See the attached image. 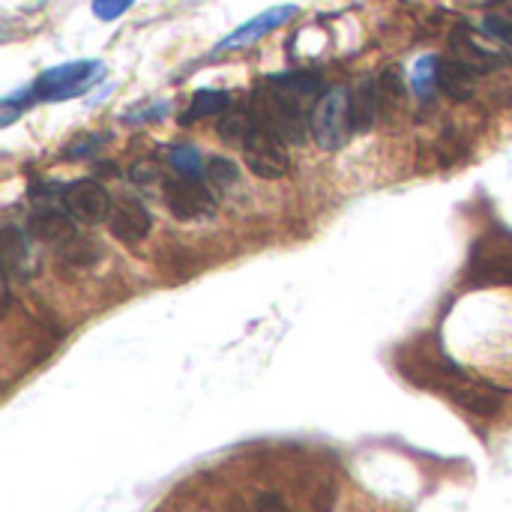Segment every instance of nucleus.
<instances>
[{
    "label": "nucleus",
    "mask_w": 512,
    "mask_h": 512,
    "mask_svg": "<svg viewBox=\"0 0 512 512\" xmlns=\"http://www.w3.org/2000/svg\"><path fill=\"white\" fill-rule=\"evenodd\" d=\"M102 72H105V66L99 60H72V63L45 69L30 84V90H33L36 102H63V99L87 93L102 78Z\"/></svg>",
    "instance_id": "f257e3e1"
},
{
    "label": "nucleus",
    "mask_w": 512,
    "mask_h": 512,
    "mask_svg": "<svg viewBox=\"0 0 512 512\" xmlns=\"http://www.w3.org/2000/svg\"><path fill=\"white\" fill-rule=\"evenodd\" d=\"M255 114L264 126H270L285 144H300L306 138V114L300 108V96L285 93L267 81V87L255 96Z\"/></svg>",
    "instance_id": "f03ea898"
},
{
    "label": "nucleus",
    "mask_w": 512,
    "mask_h": 512,
    "mask_svg": "<svg viewBox=\"0 0 512 512\" xmlns=\"http://www.w3.org/2000/svg\"><path fill=\"white\" fill-rule=\"evenodd\" d=\"M312 138L321 150H336L345 144L351 129V93L345 87H330L318 96V105L309 120Z\"/></svg>",
    "instance_id": "7ed1b4c3"
},
{
    "label": "nucleus",
    "mask_w": 512,
    "mask_h": 512,
    "mask_svg": "<svg viewBox=\"0 0 512 512\" xmlns=\"http://www.w3.org/2000/svg\"><path fill=\"white\" fill-rule=\"evenodd\" d=\"M471 276H474V282H486V285H510L512 234L495 231V234H486L474 243Z\"/></svg>",
    "instance_id": "20e7f679"
},
{
    "label": "nucleus",
    "mask_w": 512,
    "mask_h": 512,
    "mask_svg": "<svg viewBox=\"0 0 512 512\" xmlns=\"http://www.w3.org/2000/svg\"><path fill=\"white\" fill-rule=\"evenodd\" d=\"M243 159H246V168L255 177H264V180H279L291 168V159L285 153V141L270 126H264L261 120H258V129L252 132V138L243 147Z\"/></svg>",
    "instance_id": "39448f33"
},
{
    "label": "nucleus",
    "mask_w": 512,
    "mask_h": 512,
    "mask_svg": "<svg viewBox=\"0 0 512 512\" xmlns=\"http://www.w3.org/2000/svg\"><path fill=\"white\" fill-rule=\"evenodd\" d=\"M165 207L174 219L192 222V219H207L216 213V198L204 186V180H189V177H171L165 180Z\"/></svg>",
    "instance_id": "423d86ee"
},
{
    "label": "nucleus",
    "mask_w": 512,
    "mask_h": 512,
    "mask_svg": "<svg viewBox=\"0 0 512 512\" xmlns=\"http://www.w3.org/2000/svg\"><path fill=\"white\" fill-rule=\"evenodd\" d=\"M63 207L69 210L72 219L78 222H87V225H99L105 219H111V210H114V201L108 195V189L99 183V180H75L66 186L63 192Z\"/></svg>",
    "instance_id": "0eeeda50"
},
{
    "label": "nucleus",
    "mask_w": 512,
    "mask_h": 512,
    "mask_svg": "<svg viewBox=\"0 0 512 512\" xmlns=\"http://www.w3.org/2000/svg\"><path fill=\"white\" fill-rule=\"evenodd\" d=\"M297 15V6L294 3H288V6H273V9H264L261 15H255L252 21H246V24H240L234 33H228L219 45H216V51H231V48H243V45H252L255 39H261V36H267L270 30H276V27H282V24H288L291 18Z\"/></svg>",
    "instance_id": "6e6552de"
},
{
    "label": "nucleus",
    "mask_w": 512,
    "mask_h": 512,
    "mask_svg": "<svg viewBox=\"0 0 512 512\" xmlns=\"http://www.w3.org/2000/svg\"><path fill=\"white\" fill-rule=\"evenodd\" d=\"M108 228L117 240L123 243H141L150 228H153V219H150V210L138 201V198H120L111 210V219H108Z\"/></svg>",
    "instance_id": "1a4fd4ad"
},
{
    "label": "nucleus",
    "mask_w": 512,
    "mask_h": 512,
    "mask_svg": "<svg viewBox=\"0 0 512 512\" xmlns=\"http://www.w3.org/2000/svg\"><path fill=\"white\" fill-rule=\"evenodd\" d=\"M381 90L375 78H363L354 93H351V129L354 132H369L378 123L381 114Z\"/></svg>",
    "instance_id": "9d476101"
},
{
    "label": "nucleus",
    "mask_w": 512,
    "mask_h": 512,
    "mask_svg": "<svg viewBox=\"0 0 512 512\" xmlns=\"http://www.w3.org/2000/svg\"><path fill=\"white\" fill-rule=\"evenodd\" d=\"M477 78H480V72L471 69L468 63H462V60H456V57H453V60H441L438 87H441L450 99H456V102L471 99L474 90H477Z\"/></svg>",
    "instance_id": "9b49d317"
},
{
    "label": "nucleus",
    "mask_w": 512,
    "mask_h": 512,
    "mask_svg": "<svg viewBox=\"0 0 512 512\" xmlns=\"http://www.w3.org/2000/svg\"><path fill=\"white\" fill-rule=\"evenodd\" d=\"M30 234L39 240H72V216L66 207L57 204H42L30 213Z\"/></svg>",
    "instance_id": "f8f14e48"
},
{
    "label": "nucleus",
    "mask_w": 512,
    "mask_h": 512,
    "mask_svg": "<svg viewBox=\"0 0 512 512\" xmlns=\"http://www.w3.org/2000/svg\"><path fill=\"white\" fill-rule=\"evenodd\" d=\"M453 399L468 408L471 414H480V417H495L504 405V393L489 387V384H465V387H456L453 390Z\"/></svg>",
    "instance_id": "ddd939ff"
},
{
    "label": "nucleus",
    "mask_w": 512,
    "mask_h": 512,
    "mask_svg": "<svg viewBox=\"0 0 512 512\" xmlns=\"http://www.w3.org/2000/svg\"><path fill=\"white\" fill-rule=\"evenodd\" d=\"M453 48H456V60L468 63V66L477 69L480 75H483V72H492V69H498V66H504V57H501V54H495V51L477 45L468 33H456V36H453Z\"/></svg>",
    "instance_id": "4468645a"
},
{
    "label": "nucleus",
    "mask_w": 512,
    "mask_h": 512,
    "mask_svg": "<svg viewBox=\"0 0 512 512\" xmlns=\"http://www.w3.org/2000/svg\"><path fill=\"white\" fill-rule=\"evenodd\" d=\"M231 108V93L228 90H198L189 102V108L183 111L180 123H195L201 117H216V114H228Z\"/></svg>",
    "instance_id": "2eb2a0df"
},
{
    "label": "nucleus",
    "mask_w": 512,
    "mask_h": 512,
    "mask_svg": "<svg viewBox=\"0 0 512 512\" xmlns=\"http://www.w3.org/2000/svg\"><path fill=\"white\" fill-rule=\"evenodd\" d=\"M258 129V114L252 108H240V111H228L219 123V135L225 144L234 147H246V141L252 138V132Z\"/></svg>",
    "instance_id": "dca6fc26"
},
{
    "label": "nucleus",
    "mask_w": 512,
    "mask_h": 512,
    "mask_svg": "<svg viewBox=\"0 0 512 512\" xmlns=\"http://www.w3.org/2000/svg\"><path fill=\"white\" fill-rule=\"evenodd\" d=\"M168 162L171 168L180 174V177H189V180H204L207 177V165L198 153V147L192 144H177L168 150Z\"/></svg>",
    "instance_id": "f3484780"
},
{
    "label": "nucleus",
    "mask_w": 512,
    "mask_h": 512,
    "mask_svg": "<svg viewBox=\"0 0 512 512\" xmlns=\"http://www.w3.org/2000/svg\"><path fill=\"white\" fill-rule=\"evenodd\" d=\"M438 69H441V57H435V54H426V57H420L414 63V69H411V87H414V93L420 99L435 96V90H438Z\"/></svg>",
    "instance_id": "a211bd4d"
},
{
    "label": "nucleus",
    "mask_w": 512,
    "mask_h": 512,
    "mask_svg": "<svg viewBox=\"0 0 512 512\" xmlns=\"http://www.w3.org/2000/svg\"><path fill=\"white\" fill-rule=\"evenodd\" d=\"M267 81L285 93H294V96H312V93L324 90V81L315 72H288V75H273Z\"/></svg>",
    "instance_id": "6ab92c4d"
},
{
    "label": "nucleus",
    "mask_w": 512,
    "mask_h": 512,
    "mask_svg": "<svg viewBox=\"0 0 512 512\" xmlns=\"http://www.w3.org/2000/svg\"><path fill=\"white\" fill-rule=\"evenodd\" d=\"M207 180H210V186H216V189L234 186V183L240 180V168H237V162H231V159H225V156H213V159L207 162Z\"/></svg>",
    "instance_id": "aec40b11"
},
{
    "label": "nucleus",
    "mask_w": 512,
    "mask_h": 512,
    "mask_svg": "<svg viewBox=\"0 0 512 512\" xmlns=\"http://www.w3.org/2000/svg\"><path fill=\"white\" fill-rule=\"evenodd\" d=\"M378 90H381V102H384V105H387V102L399 105L402 96H405V81H402V75H399L396 69H390V72H384V75L378 78Z\"/></svg>",
    "instance_id": "412c9836"
},
{
    "label": "nucleus",
    "mask_w": 512,
    "mask_h": 512,
    "mask_svg": "<svg viewBox=\"0 0 512 512\" xmlns=\"http://www.w3.org/2000/svg\"><path fill=\"white\" fill-rule=\"evenodd\" d=\"M135 0H93V15L102 18V21H114L120 18Z\"/></svg>",
    "instance_id": "4be33fe9"
},
{
    "label": "nucleus",
    "mask_w": 512,
    "mask_h": 512,
    "mask_svg": "<svg viewBox=\"0 0 512 512\" xmlns=\"http://www.w3.org/2000/svg\"><path fill=\"white\" fill-rule=\"evenodd\" d=\"M162 114H168V105H165V102H159L156 108H144L141 114H129L126 120H129V123H141V120H153V117H162Z\"/></svg>",
    "instance_id": "5701e85b"
},
{
    "label": "nucleus",
    "mask_w": 512,
    "mask_h": 512,
    "mask_svg": "<svg viewBox=\"0 0 512 512\" xmlns=\"http://www.w3.org/2000/svg\"><path fill=\"white\" fill-rule=\"evenodd\" d=\"M153 174H156V171H153V165H141V162H138V165L132 168V177H135L138 183H147V180H153Z\"/></svg>",
    "instance_id": "b1692460"
},
{
    "label": "nucleus",
    "mask_w": 512,
    "mask_h": 512,
    "mask_svg": "<svg viewBox=\"0 0 512 512\" xmlns=\"http://www.w3.org/2000/svg\"><path fill=\"white\" fill-rule=\"evenodd\" d=\"M501 12H507V15H510V18H512V3H507V6H504Z\"/></svg>",
    "instance_id": "393cba45"
}]
</instances>
